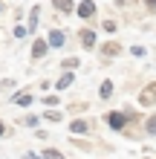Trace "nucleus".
<instances>
[{"label":"nucleus","instance_id":"nucleus-1","mask_svg":"<svg viewBox=\"0 0 156 159\" xmlns=\"http://www.w3.org/2000/svg\"><path fill=\"white\" fill-rule=\"evenodd\" d=\"M104 121H107V127L113 130V133H124V130H127L124 110H107V113H104Z\"/></svg>","mask_w":156,"mask_h":159},{"label":"nucleus","instance_id":"nucleus-2","mask_svg":"<svg viewBox=\"0 0 156 159\" xmlns=\"http://www.w3.org/2000/svg\"><path fill=\"white\" fill-rule=\"evenodd\" d=\"M136 104H139L142 110H150V107H156V81L145 84V87L139 90V98H136Z\"/></svg>","mask_w":156,"mask_h":159},{"label":"nucleus","instance_id":"nucleus-3","mask_svg":"<svg viewBox=\"0 0 156 159\" xmlns=\"http://www.w3.org/2000/svg\"><path fill=\"white\" fill-rule=\"evenodd\" d=\"M75 15H78L84 23H93V20H96V15H98V9H96L93 0H81V3L75 6Z\"/></svg>","mask_w":156,"mask_h":159},{"label":"nucleus","instance_id":"nucleus-4","mask_svg":"<svg viewBox=\"0 0 156 159\" xmlns=\"http://www.w3.org/2000/svg\"><path fill=\"white\" fill-rule=\"evenodd\" d=\"M67 130L72 136H90L93 133V119H72Z\"/></svg>","mask_w":156,"mask_h":159},{"label":"nucleus","instance_id":"nucleus-5","mask_svg":"<svg viewBox=\"0 0 156 159\" xmlns=\"http://www.w3.org/2000/svg\"><path fill=\"white\" fill-rule=\"evenodd\" d=\"M78 41H81L84 49H96L98 35H96V29H90V26H81V29H78Z\"/></svg>","mask_w":156,"mask_h":159},{"label":"nucleus","instance_id":"nucleus-6","mask_svg":"<svg viewBox=\"0 0 156 159\" xmlns=\"http://www.w3.org/2000/svg\"><path fill=\"white\" fill-rule=\"evenodd\" d=\"M41 12H43V6H41V3H35V6L29 9V17H26V29H29V35H35V32H38V23H41Z\"/></svg>","mask_w":156,"mask_h":159},{"label":"nucleus","instance_id":"nucleus-7","mask_svg":"<svg viewBox=\"0 0 156 159\" xmlns=\"http://www.w3.org/2000/svg\"><path fill=\"white\" fill-rule=\"evenodd\" d=\"M52 49L49 41H43V38H32V61H41V58H47V52Z\"/></svg>","mask_w":156,"mask_h":159},{"label":"nucleus","instance_id":"nucleus-8","mask_svg":"<svg viewBox=\"0 0 156 159\" xmlns=\"http://www.w3.org/2000/svg\"><path fill=\"white\" fill-rule=\"evenodd\" d=\"M124 49H122V43L118 41H107V43H101V58L104 61H110V58H118Z\"/></svg>","mask_w":156,"mask_h":159},{"label":"nucleus","instance_id":"nucleus-9","mask_svg":"<svg viewBox=\"0 0 156 159\" xmlns=\"http://www.w3.org/2000/svg\"><path fill=\"white\" fill-rule=\"evenodd\" d=\"M32 101H35V96L29 90H17V93H12V104H17V107H32Z\"/></svg>","mask_w":156,"mask_h":159},{"label":"nucleus","instance_id":"nucleus-10","mask_svg":"<svg viewBox=\"0 0 156 159\" xmlns=\"http://www.w3.org/2000/svg\"><path fill=\"white\" fill-rule=\"evenodd\" d=\"M47 41H49V46H52V49H61V46L67 43V32H64V29H58V26H55V29H49V35H47Z\"/></svg>","mask_w":156,"mask_h":159},{"label":"nucleus","instance_id":"nucleus-11","mask_svg":"<svg viewBox=\"0 0 156 159\" xmlns=\"http://www.w3.org/2000/svg\"><path fill=\"white\" fill-rule=\"evenodd\" d=\"M52 6H55V12H61V15H72L75 12V0H52Z\"/></svg>","mask_w":156,"mask_h":159},{"label":"nucleus","instance_id":"nucleus-12","mask_svg":"<svg viewBox=\"0 0 156 159\" xmlns=\"http://www.w3.org/2000/svg\"><path fill=\"white\" fill-rule=\"evenodd\" d=\"M72 84H75V72H64V75L55 81V90H58V93H64V90H69Z\"/></svg>","mask_w":156,"mask_h":159},{"label":"nucleus","instance_id":"nucleus-13","mask_svg":"<svg viewBox=\"0 0 156 159\" xmlns=\"http://www.w3.org/2000/svg\"><path fill=\"white\" fill-rule=\"evenodd\" d=\"M113 90H116L113 78H104V81H101V87H98V98H101V101H107L110 96H113Z\"/></svg>","mask_w":156,"mask_h":159},{"label":"nucleus","instance_id":"nucleus-14","mask_svg":"<svg viewBox=\"0 0 156 159\" xmlns=\"http://www.w3.org/2000/svg\"><path fill=\"white\" fill-rule=\"evenodd\" d=\"M78 67H81V61L75 58V55H69V58H64V61H61V70H64V72H75Z\"/></svg>","mask_w":156,"mask_h":159},{"label":"nucleus","instance_id":"nucleus-15","mask_svg":"<svg viewBox=\"0 0 156 159\" xmlns=\"http://www.w3.org/2000/svg\"><path fill=\"white\" fill-rule=\"evenodd\" d=\"M41 156H43V159H67V156L58 151V148H43V151H41Z\"/></svg>","mask_w":156,"mask_h":159},{"label":"nucleus","instance_id":"nucleus-16","mask_svg":"<svg viewBox=\"0 0 156 159\" xmlns=\"http://www.w3.org/2000/svg\"><path fill=\"white\" fill-rule=\"evenodd\" d=\"M145 133H148V136H156V113H150L148 119H145Z\"/></svg>","mask_w":156,"mask_h":159},{"label":"nucleus","instance_id":"nucleus-17","mask_svg":"<svg viewBox=\"0 0 156 159\" xmlns=\"http://www.w3.org/2000/svg\"><path fill=\"white\" fill-rule=\"evenodd\" d=\"M61 104V98H58V93H47V96H43V107H58Z\"/></svg>","mask_w":156,"mask_h":159},{"label":"nucleus","instance_id":"nucleus-18","mask_svg":"<svg viewBox=\"0 0 156 159\" xmlns=\"http://www.w3.org/2000/svg\"><path fill=\"white\" fill-rule=\"evenodd\" d=\"M43 119L52 121V125H58V121H64V113H58V110H43Z\"/></svg>","mask_w":156,"mask_h":159},{"label":"nucleus","instance_id":"nucleus-19","mask_svg":"<svg viewBox=\"0 0 156 159\" xmlns=\"http://www.w3.org/2000/svg\"><path fill=\"white\" fill-rule=\"evenodd\" d=\"M38 121H41V119L35 116V113H26V116L20 119V125H23V127H38Z\"/></svg>","mask_w":156,"mask_h":159},{"label":"nucleus","instance_id":"nucleus-20","mask_svg":"<svg viewBox=\"0 0 156 159\" xmlns=\"http://www.w3.org/2000/svg\"><path fill=\"white\" fill-rule=\"evenodd\" d=\"M12 35H15V38H17V41H23V38H29V29H26V26H23V23H17V26H15V29H12Z\"/></svg>","mask_w":156,"mask_h":159},{"label":"nucleus","instance_id":"nucleus-21","mask_svg":"<svg viewBox=\"0 0 156 159\" xmlns=\"http://www.w3.org/2000/svg\"><path fill=\"white\" fill-rule=\"evenodd\" d=\"M72 145H75L78 151H84V153H90V151H93V142H84V139H72Z\"/></svg>","mask_w":156,"mask_h":159},{"label":"nucleus","instance_id":"nucleus-22","mask_svg":"<svg viewBox=\"0 0 156 159\" xmlns=\"http://www.w3.org/2000/svg\"><path fill=\"white\" fill-rule=\"evenodd\" d=\"M101 29H104V32H110V35H113V32L118 29V23H116V20H101Z\"/></svg>","mask_w":156,"mask_h":159},{"label":"nucleus","instance_id":"nucleus-23","mask_svg":"<svg viewBox=\"0 0 156 159\" xmlns=\"http://www.w3.org/2000/svg\"><path fill=\"white\" fill-rule=\"evenodd\" d=\"M67 110H69V113H75V116H78V113H84V110H90V107H87V104H81V101H78V104H69Z\"/></svg>","mask_w":156,"mask_h":159},{"label":"nucleus","instance_id":"nucleus-24","mask_svg":"<svg viewBox=\"0 0 156 159\" xmlns=\"http://www.w3.org/2000/svg\"><path fill=\"white\" fill-rule=\"evenodd\" d=\"M12 87H15L12 78H3V81H0V93H6V90H12Z\"/></svg>","mask_w":156,"mask_h":159},{"label":"nucleus","instance_id":"nucleus-25","mask_svg":"<svg viewBox=\"0 0 156 159\" xmlns=\"http://www.w3.org/2000/svg\"><path fill=\"white\" fill-rule=\"evenodd\" d=\"M145 9H148V15H156V0H142Z\"/></svg>","mask_w":156,"mask_h":159},{"label":"nucleus","instance_id":"nucleus-26","mask_svg":"<svg viewBox=\"0 0 156 159\" xmlns=\"http://www.w3.org/2000/svg\"><path fill=\"white\" fill-rule=\"evenodd\" d=\"M130 52L136 55V58H142V55H145V46H136V43H133V46H130Z\"/></svg>","mask_w":156,"mask_h":159},{"label":"nucleus","instance_id":"nucleus-27","mask_svg":"<svg viewBox=\"0 0 156 159\" xmlns=\"http://www.w3.org/2000/svg\"><path fill=\"white\" fill-rule=\"evenodd\" d=\"M38 87H41V90H43V96H47V90H49V87H55V84H52V81H47V78H43V81H41V84H38Z\"/></svg>","mask_w":156,"mask_h":159},{"label":"nucleus","instance_id":"nucleus-28","mask_svg":"<svg viewBox=\"0 0 156 159\" xmlns=\"http://www.w3.org/2000/svg\"><path fill=\"white\" fill-rule=\"evenodd\" d=\"M3 136H6V125L0 121V139H3Z\"/></svg>","mask_w":156,"mask_h":159},{"label":"nucleus","instance_id":"nucleus-29","mask_svg":"<svg viewBox=\"0 0 156 159\" xmlns=\"http://www.w3.org/2000/svg\"><path fill=\"white\" fill-rule=\"evenodd\" d=\"M0 12H3V6H0Z\"/></svg>","mask_w":156,"mask_h":159},{"label":"nucleus","instance_id":"nucleus-30","mask_svg":"<svg viewBox=\"0 0 156 159\" xmlns=\"http://www.w3.org/2000/svg\"><path fill=\"white\" fill-rule=\"evenodd\" d=\"M101 159H107V156H101Z\"/></svg>","mask_w":156,"mask_h":159}]
</instances>
